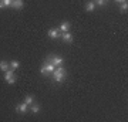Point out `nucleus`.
I'll use <instances>...</instances> for the list:
<instances>
[{
    "label": "nucleus",
    "instance_id": "f257e3e1",
    "mask_svg": "<svg viewBox=\"0 0 128 122\" xmlns=\"http://www.w3.org/2000/svg\"><path fill=\"white\" fill-rule=\"evenodd\" d=\"M67 77V71H66V68L63 65H58V67H56V70L53 71V78H54L56 82H63Z\"/></svg>",
    "mask_w": 128,
    "mask_h": 122
},
{
    "label": "nucleus",
    "instance_id": "f03ea898",
    "mask_svg": "<svg viewBox=\"0 0 128 122\" xmlns=\"http://www.w3.org/2000/svg\"><path fill=\"white\" fill-rule=\"evenodd\" d=\"M54 70H56L54 65H53L51 63H48V61L46 60V63L43 64V65H41V68H40V72L43 74V75H47V74H53V71H54Z\"/></svg>",
    "mask_w": 128,
    "mask_h": 122
},
{
    "label": "nucleus",
    "instance_id": "7ed1b4c3",
    "mask_svg": "<svg viewBox=\"0 0 128 122\" xmlns=\"http://www.w3.org/2000/svg\"><path fill=\"white\" fill-rule=\"evenodd\" d=\"M47 61L48 63H51L54 67H58V65H63V58L60 57V55H54V54H51L47 57Z\"/></svg>",
    "mask_w": 128,
    "mask_h": 122
},
{
    "label": "nucleus",
    "instance_id": "20e7f679",
    "mask_svg": "<svg viewBox=\"0 0 128 122\" xmlns=\"http://www.w3.org/2000/svg\"><path fill=\"white\" fill-rule=\"evenodd\" d=\"M4 81L7 84H14L16 82V75H14V71L13 70H7L4 72Z\"/></svg>",
    "mask_w": 128,
    "mask_h": 122
},
{
    "label": "nucleus",
    "instance_id": "39448f33",
    "mask_svg": "<svg viewBox=\"0 0 128 122\" xmlns=\"http://www.w3.org/2000/svg\"><path fill=\"white\" fill-rule=\"evenodd\" d=\"M48 37L50 38H60L61 37V31H60V28H50L48 31H47Z\"/></svg>",
    "mask_w": 128,
    "mask_h": 122
},
{
    "label": "nucleus",
    "instance_id": "423d86ee",
    "mask_svg": "<svg viewBox=\"0 0 128 122\" xmlns=\"http://www.w3.org/2000/svg\"><path fill=\"white\" fill-rule=\"evenodd\" d=\"M16 111H17L18 114H27V111H28V105L23 101L22 104L16 105Z\"/></svg>",
    "mask_w": 128,
    "mask_h": 122
},
{
    "label": "nucleus",
    "instance_id": "0eeeda50",
    "mask_svg": "<svg viewBox=\"0 0 128 122\" xmlns=\"http://www.w3.org/2000/svg\"><path fill=\"white\" fill-rule=\"evenodd\" d=\"M12 7L13 9H16V10H20V9H23L24 7V1L23 0H12Z\"/></svg>",
    "mask_w": 128,
    "mask_h": 122
},
{
    "label": "nucleus",
    "instance_id": "6e6552de",
    "mask_svg": "<svg viewBox=\"0 0 128 122\" xmlns=\"http://www.w3.org/2000/svg\"><path fill=\"white\" fill-rule=\"evenodd\" d=\"M60 38H63V41H66V43H73V34L70 31L61 33V37H60Z\"/></svg>",
    "mask_w": 128,
    "mask_h": 122
},
{
    "label": "nucleus",
    "instance_id": "1a4fd4ad",
    "mask_svg": "<svg viewBox=\"0 0 128 122\" xmlns=\"http://www.w3.org/2000/svg\"><path fill=\"white\" fill-rule=\"evenodd\" d=\"M70 27H71V23L70 21H63L61 26H60V31L64 33V31H70Z\"/></svg>",
    "mask_w": 128,
    "mask_h": 122
},
{
    "label": "nucleus",
    "instance_id": "9d476101",
    "mask_svg": "<svg viewBox=\"0 0 128 122\" xmlns=\"http://www.w3.org/2000/svg\"><path fill=\"white\" fill-rule=\"evenodd\" d=\"M9 65H10V70L16 71V70L20 67V63H18V61H16V60H13V61H10V63H9Z\"/></svg>",
    "mask_w": 128,
    "mask_h": 122
},
{
    "label": "nucleus",
    "instance_id": "9b49d317",
    "mask_svg": "<svg viewBox=\"0 0 128 122\" xmlns=\"http://www.w3.org/2000/svg\"><path fill=\"white\" fill-rule=\"evenodd\" d=\"M0 70L2 71H7V70H10V65H9V63L7 61H0Z\"/></svg>",
    "mask_w": 128,
    "mask_h": 122
},
{
    "label": "nucleus",
    "instance_id": "f8f14e48",
    "mask_svg": "<svg viewBox=\"0 0 128 122\" xmlns=\"http://www.w3.org/2000/svg\"><path fill=\"white\" fill-rule=\"evenodd\" d=\"M94 9H96V3L94 1H88L87 4H86V10L87 11H94Z\"/></svg>",
    "mask_w": 128,
    "mask_h": 122
},
{
    "label": "nucleus",
    "instance_id": "ddd939ff",
    "mask_svg": "<svg viewBox=\"0 0 128 122\" xmlns=\"http://www.w3.org/2000/svg\"><path fill=\"white\" fill-rule=\"evenodd\" d=\"M30 111H32L33 114H37L38 111H40V105H38V104H34V102H33V104L30 105Z\"/></svg>",
    "mask_w": 128,
    "mask_h": 122
},
{
    "label": "nucleus",
    "instance_id": "4468645a",
    "mask_svg": "<svg viewBox=\"0 0 128 122\" xmlns=\"http://www.w3.org/2000/svg\"><path fill=\"white\" fill-rule=\"evenodd\" d=\"M10 4H12V0H0V9L9 7Z\"/></svg>",
    "mask_w": 128,
    "mask_h": 122
},
{
    "label": "nucleus",
    "instance_id": "2eb2a0df",
    "mask_svg": "<svg viewBox=\"0 0 128 122\" xmlns=\"http://www.w3.org/2000/svg\"><path fill=\"white\" fill-rule=\"evenodd\" d=\"M24 102H26V104H27L28 107H30V105H32L33 102H34V98H33L32 95H26V98H24Z\"/></svg>",
    "mask_w": 128,
    "mask_h": 122
},
{
    "label": "nucleus",
    "instance_id": "dca6fc26",
    "mask_svg": "<svg viewBox=\"0 0 128 122\" xmlns=\"http://www.w3.org/2000/svg\"><path fill=\"white\" fill-rule=\"evenodd\" d=\"M120 10H121V13H127V10H128V3H127V1L121 3V6H120Z\"/></svg>",
    "mask_w": 128,
    "mask_h": 122
},
{
    "label": "nucleus",
    "instance_id": "f3484780",
    "mask_svg": "<svg viewBox=\"0 0 128 122\" xmlns=\"http://www.w3.org/2000/svg\"><path fill=\"white\" fill-rule=\"evenodd\" d=\"M94 3H96V6H105L108 3V0H96Z\"/></svg>",
    "mask_w": 128,
    "mask_h": 122
},
{
    "label": "nucleus",
    "instance_id": "a211bd4d",
    "mask_svg": "<svg viewBox=\"0 0 128 122\" xmlns=\"http://www.w3.org/2000/svg\"><path fill=\"white\" fill-rule=\"evenodd\" d=\"M117 3H124V1H127V0H115Z\"/></svg>",
    "mask_w": 128,
    "mask_h": 122
}]
</instances>
